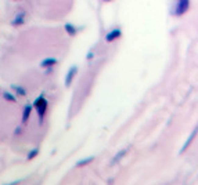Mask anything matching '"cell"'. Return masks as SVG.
Here are the masks:
<instances>
[{
  "instance_id": "obj_8",
  "label": "cell",
  "mask_w": 198,
  "mask_h": 185,
  "mask_svg": "<svg viewBox=\"0 0 198 185\" xmlns=\"http://www.w3.org/2000/svg\"><path fill=\"white\" fill-rule=\"evenodd\" d=\"M11 89L17 94V97H27V94H28L27 89L24 86H21V84H11Z\"/></svg>"
},
{
  "instance_id": "obj_7",
  "label": "cell",
  "mask_w": 198,
  "mask_h": 185,
  "mask_svg": "<svg viewBox=\"0 0 198 185\" xmlns=\"http://www.w3.org/2000/svg\"><path fill=\"white\" fill-rule=\"evenodd\" d=\"M189 9V0H179L176 6V15H182Z\"/></svg>"
},
{
  "instance_id": "obj_4",
  "label": "cell",
  "mask_w": 198,
  "mask_h": 185,
  "mask_svg": "<svg viewBox=\"0 0 198 185\" xmlns=\"http://www.w3.org/2000/svg\"><path fill=\"white\" fill-rule=\"evenodd\" d=\"M58 64V60L57 58H54V57H47V58H45V60H42L40 61V68H43V69H46V68H54V66L57 65Z\"/></svg>"
},
{
  "instance_id": "obj_1",
  "label": "cell",
  "mask_w": 198,
  "mask_h": 185,
  "mask_svg": "<svg viewBox=\"0 0 198 185\" xmlns=\"http://www.w3.org/2000/svg\"><path fill=\"white\" fill-rule=\"evenodd\" d=\"M33 108H35V110L38 112L39 123H43L46 113H47V109H49V102H47V99L45 98L43 94H40V96L33 101Z\"/></svg>"
},
{
  "instance_id": "obj_17",
  "label": "cell",
  "mask_w": 198,
  "mask_h": 185,
  "mask_svg": "<svg viewBox=\"0 0 198 185\" xmlns=\"http://www.w3.org/2000/svg\"><path fill=\"white\" fill-rule=\"evenodd\" d=\"M21 133H22V127H17V128H15V131H14V134H15V135L21 134Z\"/></svg>"
},
{
  "instance_id": "obj_12",
  "label": "cell",
  "mask_w": 198,
  "mask_h": 185,
  "mask_svg": "<svg viewBox=\"0 0 198 185\" xmlns=\"http://www.w3.org/2000/svg\"><path fill=\"white\" fill-rule=\"evenodd\" d=\"M64 29L67 30V33H68L69 36H75L76 35V32H78V30H76V26L75 25H72V24H65L64 25Z\"/></svg>"
},
{
  "instance_id": "obj_18",
  "label": "cell",
  "mask_w": 198,
  "mask_h": 185,
  "mask_svg": "<svg viewBox=\"0 0 198 185\" xmlns=\"http://www.w3.org/2000/svg\"><path fill=\"white\" fill-rule=\"evenodd\" d=\"M93 55H94V54L90 51V54H87V60H92V58H93Z\"/></svg>"
},
{
  "instance_id": "obj_20",
  "label": "cell",
  "mask_w": 198,
  "mask_h": 185,
  "mask_svg": "<svg viewBox=\"0 0 198 185\" xmlns=\"http://www.w3.org/2000/svg\"><path fill=\"white\" fill-rule=\"evenodd\" d=\"M0 94H2V90H0Z\"/></svg>"
},
{
  "instance_id": "obj_5",
  "label": "cell",
  "mask_w": 198,
  "mask_h": 185,
  "mask_svg": "<svg viewBox=\"0 0 198 185\" xmlns=\"http://www.w3.org/2000/svg\"><path fill=\"white\" fill-rule=\"evenodd\" d=\"M35 109L33 108V104H27L22 109V124H27L28 120L31 117V113H32V110Z\"/></svg>"
},
{
  "instance_id": "obj_19",
  "label": "cell",
  "mask_w": 198,
  "mask_h": 185,
  "mask_svg": "<svg viewBox=\"0 0 198 185\" xmlns=\"http://www.w3.org/2000/svg\"><path fill=\"white\" fill-rule=\"evenodd\" d=\"M105 2H110V0H105Z\"/></svg>"
},
{
  "instance_id": "obj_6",
  "label": "cell",
  "mask_w": 198,
  "mask_h": 185,
  "mask_svg": "<svg viewBox=\"0 0 198 185\" xmlns=\"http://www.w3.org/2000/svg\"><path fill=\"white\" fill-rule=\"evenodd\" d=\"M119 36H121V29H119V28H115V29L110 30V32L105 35V42L112 43L114 40H117Z\"/></svg>"
},
{
  "instance_id": "obj_2",
  "label": "cell",
  "mask_w": 198,
  "mask_h": 185,
  "mask_svg": "<svg viewBox=\"0 0 198 185\" xmlns=\"http://www.w3.org/2000/svg\"><path fill=\"white\" fill-rule=\"evenodd\" d=\"M25 19H27V12L25 11H18L17 14H15V17L13 18V21H11V25L13 26H21V25L25 24Z\"/></svg>"
},
{
  "instance_id": "obj_14",
  "label": "cell",
  "mask_w": 198,
  "mask_h": 185,
  "mask_svg": "<svg viewBox=\"0 0 198 185\" xmlns=\"http://www.w3.org/2000/svg\"><path fill=\"white\" fill-rule=\"evenodd\" d=\"M126 152H128V149H123V151H121V152L118 153V155H115V158L112 159V163H117V162H119L121 159H122L123 156L126 155Z\"/></svg>"
},
{
  "instance_id": "obj_16",
  "label": "cell",
  "mask_w": 198,
  "mask_h": 185,
  "mask_svg": "<svg viewBox=\"0 0 198 185\" xmlns=\"http://www.w3.org/2000/svg\"><path fill=\"white\" fill-rule=\"evenodd\" d=\"M53 69L54 68H46L45 69V75H50V73H53Z\"/></svg>"
},
{
  "instance_id": "obj_11",
  "label": "cell",
  "mask_w": 198,
  "mask_h": 185,
  "mask_svg": "<svg viewBox=\"0 0 198 185\" xmlns=\"http://www.w3.org/2000/svg\"><path fill=\"white\" fill-rule=\"evenodd\" d=\"M94 160V156H89V158H85V159H81V160L76 162V167H83V166H87L89 163H92V162Z\"/></svg>"
},
{
  "instance_id": "obj_10",
  "label": "cell",
  "mask_w": 198,
  "mask_h": 185,
  "mask_svg": "<svg viewBox=\"0 0 198 185\" xmlns=\"http://www.w3.org/2000/svg\"><path fill=\"white\" fill-rule=\"evenodd\" d=\"M197 134H198V126H197V128H194V131H193V133H191V135H190V137H189V140H187V142L184 144V146H183V148H182V153H183L184 151H186L190 145H191L193 140H194V137H195V135H197Z\"/></svg>"
},
{
  "instance_id": "obj_9",
  "label": "cell",
  "mask_w": 198,
  "mask_h": 185,
  "mask_svg": "<svg viewBox=\"0 0 198 185\" xmlns=\"http://www.w3.org/2000/svg\"><path fill=\"white\" fill-rule=\"evenodd\" d=\"M2 96H3V98L9 102H17L18 101L17 94H13V92H10V91H3L2 92Z\"/></svg>"
},
{
  "instance_id": "obj_3",
  "label": "cell",
  "mask_w": 198,
  "mask_h": 185,
  "mask_svg": "<svg viewBox=\"0 0 198 185\" xmlns=\"http://www.w3.org/2000/svg\"><path fill=\"white\" fill-rule=\"evenodd\" d=\"M76 72H78V66H71V68L68 69V72H67V76H65V87H69L72 84V82H74V79H75L76 76Z\"/></svg>"
},
{
  "instance_id": "obj_13",
  "label": "cell",
  "mask_w": 198,
  "mask_h": 185,
  "mask_svg": "<svg viewBox=\"0 0 198 185\" xmlns=\"http://www.w3.org/2000/svg\"><path fill=\"white\" fill-rule=\"evenodd\" d=\"M39 152H40L39 148H33V149H32V151H29V153H28L27 160H32V159H35L36 156L39 155Z\"/></svg>"
},
{
  "instance_id": "obj_15",
  "label": "cell",
  "mask_w": 198,
  "mask_h": 185,
  "mask_svg": "<svg viewBox=\"0 0 198 185\" xmlns=\"http://www.w3.org/2000/svg\"><path fill=\"white\" fill-rule=\"evenodd\" d=\"M22 182V180H14V181L9 182V184H4V185H20Z\"/></svg>"
}]
</instances>
